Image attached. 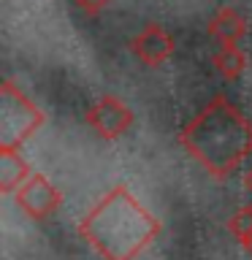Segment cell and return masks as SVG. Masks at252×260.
<instances>
[{
	"instance_id": "6da1fadb",
	"label": "cell",
	"mask_w": 252,
	"mask_h": 260,
	"mask_svg": "<svg viewBox=\"0 0 252 260\" xmlns=\"http://www.w3.org/2000/svg\"><path fill=\"white\" fill-rule=\"evenodd\" d=\"M179 144L211 179H231L252 157V119L225 95H214L179 130Z\"/></svg>"
},
{
	"instance_id": "7a4b0ae2",
	"label": "cell",
	"mask_w": 252,
	"mask_h": 260,
	"mask_svg": "<svg viewBox=\"0 0 252 260\" xmlns=\"http://www.w3.org/2000/svg\"><path fill=\"white\" fill-rule=\"evenodd\" d=\"M160 219L130 192L117 184L81 217L79 236L103 260H136L160 236Z\"/></svg>"
},
{
	"instance_id": "3957f363",
	"label": "cell",
	"mask_w": 252,
	"mask_h": 260,
	"mask_svg": "<svg viewBox=\"0 0 252 260\" xmlns=\"http://www.w3.org/2000/svg\"><path fill=\"white\" fill-rule=\"evenodd\" d=\"M46 125V114L6 79L0 84V149H19Z\"/></svg>"
},
{
	"instance_id": "277c9868",
	"label": "cell",
	"mask_w": 252,
	"mask_h": 260,
	"mask_svg": "<svg viewBox=\"0 0 252 260\" xmlns=\"http://www.w3.org/2000/svg\"><path fill=\"white\" fill-rule=\"evenodd\" d=\"M87 125L95 130L103 141H119L133 127L136 114L133 109L117 95H101L84 114Z\"/></svg>"
},
{
	"instance_id": "5b68a950",
	"label": "cell",
	"mask_w": 252,
	"mask_h": 260,
	"mask_svg": "<svg viewBox=\"0 0 252 260\" xmlns=\"http://www.w3.org/2000/svg\"><path fill=\"white\" fill-rule=\"evenodd\" d=\"M130 52H133V57L141 65H146V68H160V65L166 60H171V54L176 52V41L160 22H146L144 27L130 38Z\"/></svg>"
},
{
	"instance_id": "8992f818",
	"label": "cell",
	"mask_w": 252,
	"mask_h": 260,
	"mask_svg": "<svg viewBox=\"0 0 252 260\" xmlns=\"http://www.w3.org/2000/svg\"><path fill=\"white\" fill-rule=\"evenodd\" d=\"M16 206H19L30 219H46L49 214H54L62 203L60 190L49 182L44 174H33L19 190L14 192Z\"/></svg>"
},
{
	"instance_id": "52a82bcc",
	"label": "cell",
	"mask_w": 252,
	"mask_h": 260,
	"mask_svg": "<svg viewBox=\"0 0 252 260\" xmlns=\"http://www.w3.org/2000/svg\"><path fill=\"white\" fill-rule=\"evenodd\" d=\"M206 32L219 46H239L244 41V36L249 32V24H247V16H244L239 8L223 6L214 16H211Z\"/></svg>"
},
{
	"instance_id": "ba28073f",
	"label": "cell",
	"mask_w": 252,
	"mask_h": 260,
	"mask_svg": "<svg viewBox=\"0 0 252 260\" xmlns=\"http://www.w3.org/2000/svg\"><path fill=\"white\" fill-rule=\"evenodd\" d=\"M30 176L33 171L19 149H0V192H16Z\"/></svg>"
},
{
	"instance_id": "9c48e42d",
	"label": "cell",
	"mask_w": 252,
	"mask_h": 260,
	"mask_svg": "<svg viewBox=\"0 0 252 260\" xmlns=\"http://www.w3.org/2000/svg\"><path fill=\"white\" fill-rule=\"evenodd\" d=\"M247 52L241 46H219L214 57H211V65L223 73L225 79H241V73L247 71Z\"/></svg>"
},
{
	"instance_id": "30bf717a",
	"label": "cell",
	"mask_w": 252,
	"mask_h": 260,
	"mask_svg": "<svg viewBox=\"0 0 252 260\" xmlns=\"http://www.w3.org/2000/svg\"><path fill=\"white\" fill-rule=\"evenodd\" d=\"M228 231L239 244H244L247 239H252V206H241L236 209L231 219H228Z\"/></svg>"
},
{
	"instance_id": "8fae6325",
	"label": "cell",
	"mask_w": 252,
	"mask_h": 260,
	"mask_svg": "<svg viewBox=\"0 0 252 260\" xmlns=\"http://www.w3.org/2000/svg\"><path fill=\"white\" fill-rule=\"evenodd\" d=\"M73 6L79 8V11H84L89 16H95V14H101L106 6H111V0H71Z\"/></svg>"
},
{
	"instance_id": "7c38bea8",
	"label": "cell",
	"mask_w": 252,
	"mask_h": 260,
	"mask_svg": "<svg viewBox=\"0 0 252 260\" xmlns=\"http://www.w3.org/2000/svg\"><path fill=\"white\" fill-rule=\"evenodd\" d=\"M244 190L252 195V166L247 168V174H244Z\"/></svg>"
},
{
	"instance_id": "4fadbf2b",
	"label": "cell",
	"mask_w": 252,
	"mask_h": 260,
	"mask_svg": "<svg viewBox=\"0 0 252 260\" xmlns=\"http://www.w3.org/2000/svg\"><path fill=\"white\" fill-rule=\"evenodd\" d=\"M241 247H244V252H247V255L252 257V239H247V241H244V244H241Z\"/></svg>"
}]
</instances>
